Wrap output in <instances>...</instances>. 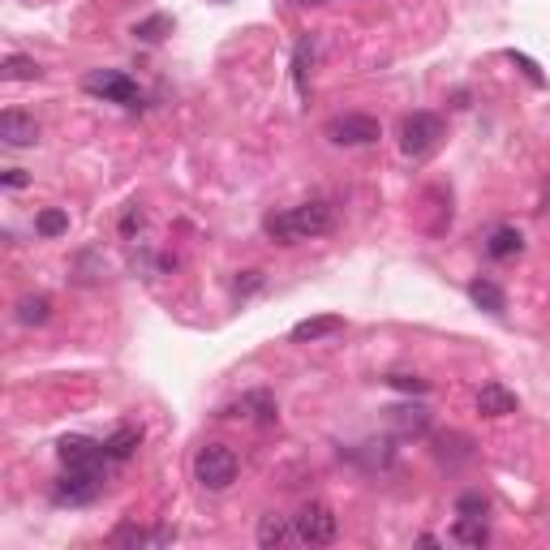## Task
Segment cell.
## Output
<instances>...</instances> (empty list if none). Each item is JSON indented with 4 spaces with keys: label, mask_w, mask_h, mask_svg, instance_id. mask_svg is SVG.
<instances>
[{
    "label": "cell",
    "mask_w": 550,
    "mask_h": 550,
    "mask_svg": "<svg viewBox=\"0 0 550 550\" xmlns=\"http://www.w3.org/2000/svg\"><path fill=\"white\" fill-rule=\"evenodd\" d=\"M331 228H336V211H331V202H323V198L301 202V207H288V211H271L263 220V233L280 245L327 237Z\"/></svg>",
    "instance_id": "cell-1"
},
{
    "label": "cell",
    "mask_w": 550,
    "mask_h": 550,
    "mask_svg": "<svg viewBox=\"0 0 550 550\" xmlns=\"http://www.w3.org/2000/svg\"><path fill=\"white\" fill-rule=\"evenodd\" d=\"M237 452L228 443H202L198 447V456H194V477H198V486H207V490H228L237 482Z\"/></svg>",
    "instance_id": "cell-2"
},
{
    "label": "cell",
    "mask_w": 550,
    "mask_h": 550,
    "mask_svg": "<svg viewBox=\"0 0 550 550\" xmlns=\"http://www.w3.org/2000/svg\"><path fill=\"white\" fill-rule=\"evenodd\" d=\"M82 91L86 95H95V99H104V104H121V108H142V86L121 74V69H91V74L82 78Z\"/></svg>",
    "instance_id": "cell-3"
},
{
    "label": "cell",
    "mask_w": 550,
    "mask_h": 550,
    "mask_svg": "<svg viewBox=\"0 0 550 550\" xmlns=\"http://www.w3.org/2000/svg\"><path fill=\"white\" fill-rule=\"evenodd\" d=\"M443 138H447L443 117H434V112H409V117L400 121V151L409 155V159L434 155Z\"/></svg>",
    "instance_id": "cell-4"
},
{
    "label": "cell",
    "mask_w": 550,
    "mask_h": 550,
    "mask_svg": "<svg viewBox=\"0 0 550 550\" xmlns=\"http://www.w3.org/2000/svg\"><path fill=\"white\" fill-rule=\"evenodd\" d=\"M323 138L331 147H370V142L383 138V125L366 117V112H340L323 125Z\"/></svg>",
    "instance_id": "cell-5"
},
{
    "label": "cell",
    "mask_w": 550,
    "mask_h": 550,
    "mask_svg": "<svg viewBox=\"0 0 550 550\" xmlns=\"http://www.w3.org/2000/svg\"><path fill=\"white\" fill-rule=\"evenodd\" d=\"M293 529H297V542H306V546H331L336 542V533H340V520L336 512L327 508V503H301V512L293 516Z\"/></svg>",
    "instance_id": "cell-6"
},
{
    "label": "cell",
    "mask_w": 550,
    "mask_h": 550,
    "mask_svg": "<svg viewBox=\"0 0 550 550\" xmlns=\"http://www.w3.org/2000/svg\"><path fill=\"white\" fill-rule=\"evenodd\" d=\"M104 495V469H65L52 486L56 503H69V508H82V503H95Z\"/></svg>",
    "instance_id": "cell-7"
},
{
    "label": "cell",
    "mask_w": 550,
    "mask_h": 550,
    "mask_svg": "<svg viewBox=\"0 0 550 550\" xmlns=\"http://www.w3.org/2000/svg\"><path fill=\"white\" fill-rule=\"evenodd\" d=\"M56 456H61L65 469H104V465H108L104 443L82 439V434H65V439L56 443Z\"/></svg>",
    "instance_id": "cell-8"
},
{
    "label": "cell",
    "mask_w": 550,
    "mask_h": 550,
    "mask_svg": "<svg viewBox=\"0 0 550 550\" xmlns=\"http://www.w3.org/2000/svg\"><path fill=\"white\" fill-rule=\"evenodd\" d=\"M220 417H250V422H258V426H275L280 422V404H275L271 392L258 387V392H245L237 404H224Z\"/></svg>",
    "instance_id": "cell-9"
},
{
    "label": "cell",
    "mask_w": 550,
    "mask_h": 550,
    "mask_svg": "<svg viewBox=\"0 0 550 550\" xmlns=\"http://www.w3.org/2000/svg\"><path fill=\"white\" fill-rule=\"evenodd\" d=\"M0 142H5V147H35V142H39V121L26 117V112H18V108L0 112Z\"/></svg>",
    "instance_id": "cell-10"
},
{
    "label": "cell",
    "mask_w": 550,
    "mask_h": 550,
    "mask_svg": "<svg viewBox=\"0 0 550 550\" xmlns=\"http://www.w3.org/2000/svg\"><path fill=\"white\" fill-rule=\"evenodd\" d=\"M516 409H520V396L512 392V387L482 383V392H477V413H482V417H508Z\"/></svg>",
    "instance_id": "cell-11"
},
{
    "label": "cell",
    "mask_w": 550,
    "mask_h": 550,
    "mask_svg": "<svg viewBox=\"0 0 550 550\" xmlns=\"http://www.w3.org/2000/svg\"><path fill=\"white\" fill-rule=\"evenodd\" d=\"M344 331V318L340 314H314V318H301V323L288 331V340L297 344H314V340H327V336H340Z\"/></svg>",
    "instance_id": "cell-12"
},
{
    "label": "cell",
    "mask_w": 550,
    "mask_h": 550,
    "mask_svg": "<svg viewBox=\"0 0 550 550\" xmlns=\"http://www.w3.org/2000/svg\"><path fill=\"white\" fill-rule=\"evenodd\" d=\"M297 542V529H293V516H280V512H267L263 520H258V546H288Z\"/></svg>",
    "instance_id": "cell-13"
},
{
    "label": "cell",
    "mask_w": 550,
    "mask_h": 550,
    "mask_svg": "<svg viewBox=\"0 0 550 550\" xmlns=\"http://www.w3.org/2000/svg\"><path fill=\"white\" fill-rule=\"evenodd\" d=\"M469 297H473L477 310H486V314H495V318L508 314V293H503L495 280H482V275H477V280H469Z\"/></svg>",
    "instance_id": "cell-14"
},
{
    "label": "cell",
    "mask_w": 550,
    "mask_h": 550,
    "mask_svg": "<svg viewBox=\"0 0 550 550\" xmlns=\"http://www.w3.org/2000/svg\"><path fill=\"white\" fill-rule=\"evenodd\" d=\"M177 533L172 529H138V525H121L117 533H112V546H168Z\"/></svg>",
    "instance_id": "cell-15"
},
{
    "label": "cell",
    "mask_w": 550,
    "mask_h": 550,
    "mask_svg": "<svg viewBox=\"0 0 550 550\" xmlns=\"http://www.w3.org/2000/svg\"><path fill=\"white\" fill-rule=\"evenodd\" d=\"M520 250H525V237H520V228H512V224H499L495 233L486 237V254L499 258V263H508V258H516Z\"/></svg>",
    "instance_id": "cell-16"
},
{
    "label": "cell",
    "mask_w": 550,
    "mask_h": 550,
    "mask_svg": "<svg viewBox=\"0 0 550 550\" xmlns=\"http://www.w3.org/2000/svg\"><path fill=\"white\" fill-rule=\"evenodd\" d=\"M138 443H142V430L138 426H121V430H112L104 439V452H108V460H129L138 452Z\"/></svg>",
    "instance_id": "cell-17"
},
{
    "label": "cell",
    "mask_w": 550,
    "mask_h": 550,
    "mask_svg": "<svg viewBox=\"0 0 550 550\" xmlns=\"http://www.w3.org/2000/svg\"><path fill=\"white\" fill-rule=\"evenodd\" d=\"M452 542H460V546H486V542H490L486 516H456V525H452Z\"/></svg>",
    "instance_id": "cell-18"
},
{
    "label": "cell",
    "mask_w": 550,
    "mask_h": 550,
    "mask_svg": "<svg viewBox=\"0 0 550 550\" xmlns=\"http://www.w3.org/2000/svg\"><path fill=\"white\" fill-rule=\"evenodd\" d=\"M0 78H5V82H35V78H43V69L35 65V56L13 52V56L0 61Z\"/></svg>",
    "instance_id": "cell-19"
},
{
    "label": "cell",
    "mask_w": 550,
    "mask_h": 550,
    "mask_svg": "<svg viewBox=\"0 0 550 550\" xmlns=\"http://www.w3.org/2000/svg\"><path fill=\"white\" fill-rule=\"evenodd\" d=\"M48 318H52V297L35 293V297H22L18 301V323L22 327H43Z\"/></svg>",
    "instance_id": "cell-20"
},
{
    "label": "cell",
    "mask_w": 550,
    "mask_h": 550,
    "mask_svg": "<svg viewBox=\"0 0 550 550\" xmlns=\"http://www.w3.org/2000/svg\"><path fill=\"white\" fill-rule=\"evenodd\" d=\"M35 233H39V237H61V233H69V215H65L61 207L39 211V215H35Z\"/></svg>",
    "instance_id": "cell-21"
},
{
    "label": "cell",
    "mask_w": 550,
    "mask_h": 550,
    "mask_svg": "<svg viewBox=\"0 0 550 550\" xmlns=\"http://www.w3.org/2000/svg\"><path fill=\"white\" fill-rule=\"evenodd\" d=\"M310 65H314V35L301 39L297 52H293V78H297V91H301V95H306V74H310Z\"/></svg>",
    "instance_id": "cell-22"
},
{
    "label": "cell",
    "mask_w": 550,
    "mask_h": 550,
    "mask_svg": "<svg viewBox=\"0 0 550 550\" xmlns=\"http://www.w3.org/2000/svg\"><path fill=\"white\" fill-rule=\"evenodd\" d=\"M168 31H172V18H168V13H155V18H147V22L134 26V39H142V43H159Z\"/></svg>",
    "instance_id": "cell-23"
},
{
    "label": "cell",
    "mask_w": 550,
    "mask_h": 550,
    "mask_svg": "<svg viewBox=\"0 0 550 550\" xmlns=\"http://www.w3.org/2000/svg\"><path fill=\"white\" fill-rule=\"evenodd\" d=\"M490 512V499L482 490H465V495L456 499V516H486Z\"/></svg>",
    "instance_id": "cell-24"
},
{
    "label": "cell",
    "mask_w": 550,
    "mask_h": 550,
    "mask_svg": "<svg viewBox=\"0 0 550 550\" xmlns=\"http://www.w3.org/2000/svg\"><path fill=\"white\" fill-rule=\"evenodd\" d=\"M383 383L396 387V392H409V396H426L430 392V379H417V374H387Z\"/></svg>",
    "instance_id": "cell-25"
},
{
    "label": "cell",
    "mask_w": 550,
    "mask_h": 550,
    "mask_svg": "<svg viewBox=\"0 0 550 550\" xmlns=\"http://www.w3.org/2000/svg\"><path fill=\"white\" fill-rule=\"evenodd\" d=\"M392 413V422H400V430H413V434H422L426 430V409H387Z\"/></svg>",
    "instance_id": "cell-26"
},
{
    "label": "cell",
    "mask_w": 550,
    "mask_h": 550,
    "mask_svg": "<svg viewBox=\"0 0 550 550\" xmlns=\"http://www.w3.org/2000/svg\"><path fill=\"white\" fill-rule=\"evenodd\" d=\"M508 61H512V65H516V69H520V74H525V78H529L533 86H546V74H542V69H538V65H533V61H529V56H525V52H508Z\"/></svg>",
    "instance_id": "cell-27"
},
{
    "label": "cell",
    "mask_w": 550,
    "mask_h": 550,
    "mask_svg": "<svg viewBox=\"0 0 550 550\" xmlns=\"http://www.w3.org/2000/svg\"><path fill=\"white\" fill-rule=\"evenodd\" d=\"M263 284H267V275H263V271H241V280H237V288H233V293L245 301V297H254Z\"/></svg>",
    "instance_id": "cell-28"
},
{
    "label": "cell",
    "mask_w": 550,
    "mask_h": 550,
    "mask_svg": "<svg viewBox=\"0 0 550 550\" xmlns=\"http://www.w3.org/2000/svg\"><path fill=\"white\" fill-rule=\"evenodd\" d=\"M0 181H5V190H22V185H31V177H26L22 168H5V177H0Z\"/></svg>",
    "instance_id": "cell-29"
},
{
    "label": "cell",
    "mask_w": 550,
    "mask_h": 550,
    "mask_svg": "<svg viewBox=\"0 0 550 550\" xmlns=\"http://www.w3.org/2000/svg\"><path fill=\"white\" fill-rule=\"evenodd\" d=\"M134 228H142V211H138V202L125 211V220H121V233H125V237H134Z\"/></svg>",
    "instance_id": "cell-30"
},
{
    "label": "cell",
    "mask_w": 550,
    "mask_h": 550,
    "mask_svg": "<svg viewBox=\"0 0 550 550\" xmlns=\"http://www.w3.org/2000/svg\"><path fill=\"white\" fill-rule=\"evenodd\" d=\"M297 9H310V5H331V0H293Z\"/></svg>",
    "instance_id": "cell-31"
},
{
    "label": "cell",
    "mask_w": 550,
    "mask_h": 550,
    "mask_svg": "<svg viewBox=\"0 0 550 550\" xmlns=\"http://www.w3.org/2000/svg\"><path fill=\"white\" fill-rule=\"evenodd\" d=\"M542 202H546V207H550V185H546V198H542Z\"/></svg>",
    "instance_id": "cell-32"
}]
</instances>
